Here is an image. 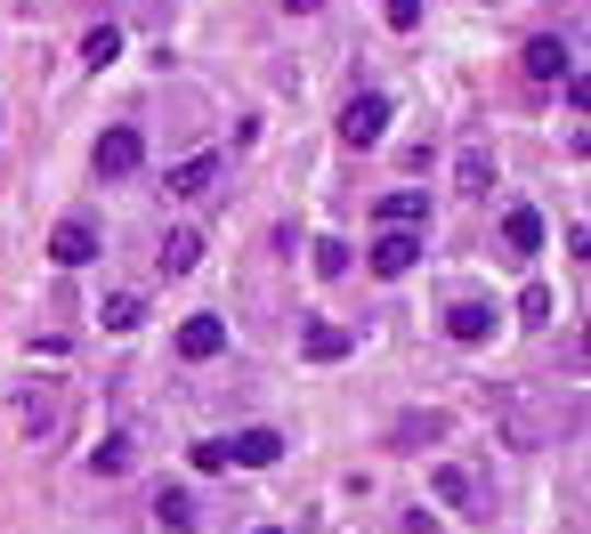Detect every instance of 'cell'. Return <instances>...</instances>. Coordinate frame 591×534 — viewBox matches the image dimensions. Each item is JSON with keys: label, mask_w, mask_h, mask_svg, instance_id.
I'll return each instance as SVG.
<instances>
[{"label": "cell", "mask_w": 591, "mask_h": 534, "mask_svg": "<svg viewBox=\"0 0 591 534\" xmlns=\"http://www.w3.org/2000/svg\"><path fill=\"white\" fill-rule=\"evenodd\" d=\"M16 429H25L33 445H66V429H73V388H66V381L16 388Z\"/></svg>", "instance_id": "obj_1"}, {"label": "cell", "mask_w": 591, "mask_h": 534, "mask_svg": "<svg viewBox=\"0 0 591 534\" xmlns=\"http://www.w3.org/2000/svg\"><path fill=\"white\" fill-rule=\"evenodd\" d=\"M138 462H147V429H138V421H121V429H106V445H90L97 478H130Z\"/></svg>", "instance_id": "obj_2"}, {"label": "cell", "mask_w": 591, "mask_h": 534, "mask_svg": "<svg viewBox=\"0 0 591 534\" xmlns=\"http://www.w3.org/2000/svg\"><path fill=\"white\" fill-rule=\"evenodd\" d=\"M381 130H390V97H381V90H364V97L340 106V138H349V147H373Z\"/></svg>", "instance_id": "obj_3"}, {"label": "cell", "mask_w": 591, "mask_h": 534, "mask_svg": "<svg viewBox=\"0 0 591 534\" xmlns=\"http://www.w3.org/2000/svg\"><path fill=\"white\" fill-rule=\"evenodd\" d=\"M519 66H526V81H567V73H576V49H567L559 33H543V40L519 49Z\"/></svg>", "instance_id": "obj_4"}, {"label": "cell", "mask_w": 591, "mask_h": 534, "mask_svg": "<svg viewBox=\"0 0 591 534\" xmlns=\"http://www.w3.org/2000/svg\"><path fill=\"white\" fill-rule=\"evenodd\" d=\"M430 486H438V502H445V510H462V519H478V510H486V502H478V478H471L462 462H438V469H430Z\"/></svg>", "instance_id": "obj_5"}, {"label": "cell", "mask_w": 591, "mask_h": 534, "mask_svg": "<svg viewBox=\"0 0 591 534\" xmlns=\"http://www.w3.org/2000/svg\"><path fill=\"white\" fill-rule=\"evenodd\" d=\"M49 259H57V267H90V259H97V228H90V219H57Z\"/></svg>", "instance_id": "obj_6"}, {"label": "cell", "mask_w": 591, "mask_h": 534, "mask_svg": "<svg viewBox=\"0 0 591 534\" xmlns=\"http://www.w3.org/2000/svg\"><path fill=\"white\" fill-rule=\"evenodd\" d=\"M154 526L162 534H202V502L187 495V486H162L154 495Z\"/></svg>", "instance_id": "obj_7"}, {"label": "cell", "mask_w": 591, "mask_h": 534, "mask_svg": "<svg viewBox=\"0 0 591 534\" xmlns=\"http://www.w3.org/2000/svg\"><path fill=\"white\" fill-rule=\"evenodd\" d=\"M414 259H421V235L414 228H381L373 235V276H405Z\"/></svg>", "instance_id": "obj_8"}, {"label": "cell", "mask_w": 591, "mask_h": 534, "mask_svg": "<svg viewBox=\"0 0 591 534\" xmlns=\"http://www.w3.org/2000/svg\"><path fill=\"white\" fill-rule=\"evenodd\" d=\"M138 154H147V138H138V130H106V138H97V178H130Z\"/></svg>", "instance_id": "obj_9"}, {"label": "cell", "mask_w": 591, "mask_h": 534, "mask_svg": "<svg viewBox=\"0 0 591 534\" xmlns=\"http://www.w3.org/2000/svg\"><path fill=\"white\" fill-rule=\"evenodd\" d=\"M219 348H228V324H219V316H187V324H178V357H187V364H211Z\"/></svg>", "instance_id": "obj_10"}, {"label": "cell", "mask_w": 591, "mask_h": 534, "mask_svg": "<svg viewBox=\"0 0 591 534\" xmlns=\"http://www.w3.org/2000/svg\"><path fill=\"white\" fill-rule=\"evenodd\" d=\"M445 333H454L462 348L495 340V307H486V300H454V307H445Z\"/></svg>", "instance_id": "obj_11"}, {"label": "cell", "mask_w": 591, "mask_h": 534, "mask_svg": "<svg viewBox=\"0 0 591 534\" xmlns=\"http://www.w3.org/2000/svg\"><path fill=\"white\" fill-rule=\"evenodd\" d=\"M349 348H357L349 324H309V333H300V357H309V364H340Z\"/></svg>", "instance_id": "obj_12"}, {"label": "cell", "mask_w": 591, "mask_h": 534, "mask_svg": "<svg viewBox=\"0 0 591 534\" xmlns=\"http://www.w3.org/2000/svg\"><path fill=\"white\" fill-rule=\"evenodd\" d=\"M276 454H283L276 429H235V438H228V462H243V469H268Z\"/></svg>", "instance_id": "obj_13"}, {"label": "cell", "mask_w": 591, "mask_h": 534, "mask_svg": "<svg viewBox=\"0 0 591 534\" xmlns=\"http://www.w3.org/2000/svg\"><path fill=\"white\" fill-rule=\"evenodd\" d=\"M438 438H445V414H397V429H390L397 454H421V445H438Z\"/></svg>", "instance_id": "obj_14"}, {"label": "cell", "mask_w": 591, "mask_h": 534, "mask_svg": "<svg viewBox=\"0 0 591 534\" xmlns=\"http://www.w3.org/2000/svg\"><path fill=\"white\" fill-rule=\"evenodd\" d=\"M211 187H219V162H211V154H195V162H178V171H171V195H178V202H202Z\"/></svg>", "instance_id": "obj_15"}, {"label": "cell", "mask_w": 591, "mask_h": 534, "mask_svg": "<svg viewBox=\"0 0 591 534\" xmlns=\"http://www.w3.org/2000/svg\"><path fill=\"white\" fill-rule=\"evenodd\" d=\"M154 259H162V276H195V259H202V235H195V228H171Z\"/></svg>", "instance_id": "obj_16"}, {"label": "cell", "mask_w": 591, "mask_h": 534, "mask_svg": "<svg viewBox=\"0 0 591 534\" xmlns=\"http://www.w3.org/2000/svg\"><path fill=\"white\" fill-rule=\"evenodd\" d=\"M454 187H462V195H486V187H495V154H486V147H462Z\"/></svg>", "instance_id": "obj_17"}, {"label": "cell", "mask_w": 591, "mask_h": 534, "mask_svg": "<svg viewBox=\"0 0 591 534\" xmlns=\"http://www.w3.org/2000/svg\"><path fill=\"white\" fill-rule=\"evenodd\" d=\"M421 219H430V195L421 187H405V195L381 202V228H421Z\"/></svg>", "instance_id": "obj_18"}, {"label": "cell", "mask_w": 591, "mask_h": 534, "mask_svg": "<svg viewBox=\"0 0 591 534\" xmlns=\"http://www.w3.org/2000/svg\"><path fill=\"white\" fill-rule=\"evenodd\" d=\"M502 243H511L519 259H535V252H543V219H535V211H511V219H502Z\"/></svg>", "instance_id": "obj_19"}, {"label": "cell", "mask_w": 591, "mask_h": 534, "mask_svg": "<svg viewBox=\"0 0 591 534\" xmlns=\"http://www.w3.org/2000/svg\"><path fill=\"white\" fill-rule=\"evenodd\" d=\"M114 57H121V33H114V25H97L90 40H81V66H90V73H106Z\"/></svg>", "instance_id": "obj_20"}, {"label": "cell", "mask_w": 591, "mask_h": 534, "mask_svg": "<svg viewBox=\"0 0 591 534\" xmlns=\"http://www.w3.org/2000/svg\"><path fill=\"white\" fill-rule=\"evenodd\" d=\"M138 324H147V300H138V292H114V300H106V333H138Z\"/></svg>", "instance_id": "obj_21"}, {"label": "cell", "mask_w": 591, "mask_h": 534, "mask_svg": "<svg viewBox=\"0 0 591 534\" xmlns=\"http://www.w3.org/2000/svg\"><path fill=\"white\" fill-rule=\"evenodd\" d=\"M316 276H349V243L324 235V243H316Z\"/></svg>", "instance_id": "obj_22"}, {"label": "cell", "mask_w": 591, "mask_h": 534, "mask_svg": "<svg viewBox=\"0 0 591 534\" xmlns=\"http://www.w3.org/2000/svg\"><path fill=\"white\" fill-rule=\"evenodd\" d=\"M519 316H526V324H543V316H552V292H543V283H526V300H519Z\"/></svg>", "instance_id": "obj_23"}, {"label": "cell", "mask_w": 591, "mask_h": 534, "mask_svg": "<svg viewBox=\"0 0 591 534\" xmlns=\"http://www.w3.org/2000/svg\"><path fill=\"white\" fill-rule=\"evenodd\" d=\"M381 16H390L397 33H414V25H421V0H390V9H381Z\"/></svg>", "instance_id": "obj_24"}, {"label": "cell", "mask_w": 591, "mask_h": 534, "mask_svg": "<svg viewBox=\"0 0 591 534\" xmlns=\"http://www.w3.org/2000/svg\"><path fill=\"white\" fill-rule=\"evenodd\" d=\"M195 469H228V438H202L195 445Z\"/></svg>", "instance_id": "obj_25"}, {"label": "cell", "mask_w": 591, "mask_h": 534, "mask_svg": "<svg viewBox=\"0 0 591 534\" xmlns=\"http://www.w3.org/2000/svg\"><path fill=\"white\" fill-rule=\"evenodd\" d=\"M283 9H292V16H316V9H324V0H283Z\"/></svg>", "instance_id": "obj_26"}, {"label": "cell", "mask_w": 591, "mask_h": 534, "mask_svg": "<svg viewBox=\"0 0 591 534\" xmlns=\"http://www.w3.org/2000/svg\"><path fill=\"white\" fill-rule=\"evenodd\" d=\"M259 534H283V526H259Z\"/></svg>", "instance_id": "obj_27"}]
</instances>
